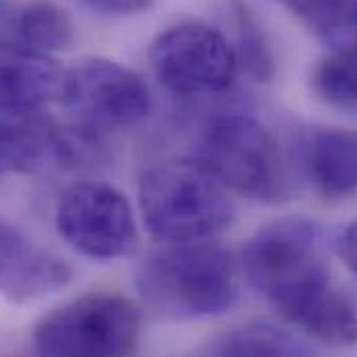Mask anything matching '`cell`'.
Here are the masks:
<instances>
[{"label": "cell", "mask_w": 357, "mask_h": 357, "mask_svg": "<svg viewBox=\"0 0 357 357\" xmlns=\"http://www.w3.org/2000/svg\"><path fill=\"white\" fill-rule=\"evenodd\" d=\"M241 266L250 284L293 326L318 343H357V305L331 276L320 227L287 216L256 231Z\"/></svg>", "instance_id": "cell-1"}, {"label": "cell", "mask_w": 357, "mask_h": 357, "mask_svg": "<svg viewBox=\"0 0 357 357\" xmlns=\"http://www.w3.org/2000/svg\"><path fill=\"white\" fill-rule=\"evenodd\" d=\"M303 181L326 199L357 195V131L339 127H310L295 146Z\"/></svg>", "instance_id": "cell-11"}, {"label": "cell", "mask_w": 357, "mask_h": 357, "mask_svg": "<svg viewBox=\"0 0 357 357\" xmlns=\"http://www.w3.org/2000/svg\"><path fill=\"white\" fill-rule=\"evenodd\" d=\"M73 278L71 266L54 252L31 241L21 229L0 222V293L29 303L59 293Z\"/></svg>", "instance_id": "cell-9"}, {"label": "cell", "mask_w": 357, "mask_h": 357, "mask_svg": "<svg viewBox=\"0 0 357 357\" xmlns=\"http://www.w3.org/2000/svg\"><path fill=\"white\" fill-rule=\"evenodd\" d=\"M316 96L337 108L357 110V46L335 48L312 71Z\"/></svg>", "instance_id": "cell-14"}, {"label": "cell", "mask_w": 357, "mask_h": 357, "mask_svg": "<svg viewBox=\"0 0 357 357\" xmlns=\"http://www.w3.org/2000/svg\"><path fill=\"white\" fill-rule=\"evenodd\" d=\"M237 42L233 46L239 71L254 82H270L274 77V54L264 27L248 10L245 4L235 2Z\"/></svg>", "instance_id": "cell-16"}, {"label": "cell", "mask_w": 357, "mask_h": 357, "mask_svg": "<svg viewBox=\"0 0 357 357\" xmlns=\"http://www.w3.org/2000/svg\"><path fill=\"white\" fill-rule=\"evenodd\" d=\"M135 287L144 305L165 320H202L229 312L239 297L235 258L220 243L167 245L142 260Z\"/></svg>", "instance_id": "cell-2"}, {"label": "cell", "mask_w": 357, "mask_h": 357, "mask_svg": "<svg viewBox=\"0 0 357 357\" xmlns=\"http://www.w3.org/2000/svg\"><path fill=\"white\" fill-rule=\"evenodd\" d=\"M156 79L177 96H216L233 86L239 65L231 42L202 23H181L162 31L150 46Z\"/></svg>", "instance_id": "cell-7"}, {"label": "cell", "mask_w": 357, "mask_h": 357, "mask_svg": "<svg viewBox=\"0 0 357 357\" xmlns=\"http://www.w3.org/2000/svg\"><path fill=\"white\" fill-rule=\"evenodd\" d=\"M93 10L106 13V15H116V17H129V15H139L148 10L156 0H84Z\"/></svg>", "instance_id": "cell-18"}, {"label": "cell", "mask_w": 357, "mask_h": 357, "mask_svg": "<svg viewBox=\"0 0 357 357\" xmlns=\"http://www.w3.org/2000/svg\"><path fill=\"white\" fill-rule=\"evenodd\" d=\"M139 210L148 233L165 243L210 241L235 218L229 191L195 160H169L139 178Z\"/></svg>", "instance_id": "cell-3"}, {"label": "cell", "mask_w": 357, "mask_h": 357, "mask_svg": "<svg viewBox=\"0 0 357 357\" xmlns=\"http://www.w3.org/2000/svg\"><path fill=\"white\" fill-rule=\"evenodd\" d=\"M63 137L29 116H0V178L38 167Z\"/></svg>", "instance_id": "cell-12"}, {"label": "cell", "mask_w": 357, "mask_h": 357, "mask_svg": "<svg viewBox=\"0 0 357 357\" xmlns=\"http://www.w3.org/2000/svg\"><path fill=\"white\" fill-rule=\"evenodd\" d=\"M61 102L89 142L135 129L152 112V93L146 79L108 59H86L71 67Z\"/></svg>", "instance_id": "cell-6"}, {"label": "cell", "mask_w": 357, "mask_h": 357, "mask_svg": "<svg viewBox=\"0 0 357 357\" xmlns=\"http://www.w3.org/2000/svg\"><path fill=\"white\" fill-rule=\"evenodd\" d=\"M227 191L258 204L289 197V167L272 131L256 116L231 112L202 131L195 158Z\"/></svg>", "instance_id": "cell-4"}, {"label": "cell", "mask_w": 357, "mask_h": 357, "mask_svg": "<svg viewBox=\"0 0 357 357\" xmlns=\"http://www.w3.org/2000/svg\"><path fill=\"white\" fill-rule=\"evenodd\" d=\"M67 71L48 54L0 42V114L31 116L61 102Z\"/></svg>", "instance_id": "cell-10"}, {"label": "cell", "mask_w": 357, "mask_h": 357, "mask_svg": "<svg viewBox=\"0 0 357 357\" xmlns=\"http://www.w3.org/2000/svg\"><path fill=\"white\" fill-rule=\"evenodd\" d=\"M214 357H310L287 333L250 324L227 333L214 347Z\"/></svg>", "instance_id": "cell-15"}, {"label": "cell", "mask_w": 357, "mask_h": 357, "mask_svg": "<svg viewBox=\"0 0 357 357\" xmlns=\"http://www.w3.org/2000/svg\"><path fill=\"white\" fill-rule=\"evenodd\" d=\"M13 31L19 44L48 56L67 50L75 38L73 21L52 2H31L23 6L13 19Z\"/></svg>", "instance_id": "cell-13"}, {"label": "cell", "mask_w": 357, "mask_h": 357, "mask_svg": "<svg viewBox=\"0 0 357 357\" xmlns=\"http://www.w3.org/2000/svg\"><path fill=\"white\" fill-rule=\"evenodd\" d=\"M337 256L343 260V264L357 274V218L341 229L335 241Z\"/></svg>", "instance_id": "cell-19"}, {"label": "cell", "mask_w": 357, "mask_h": 357, "mask_svg": "<svg viewBox=\"0 0 357 357\" xmlns=\"http://www.w3.org/2000/svg\"><path fill=\"white\" fill-rule=\"evenodd\" d=\"M61 237L89 260H119L137 243V225L129 199L112 185L82 181L71 185L56 206Z\"/></svg>", "instance_id": "cell-8"}, {"label": "cell", "mask_w": 357, "mask_h": 357, "mask_svg": "<svg viewBox=\"0 0 357 357\" xmlns=\"http://www.w3.org/2000/svg\"><path fill=\"white\" fill-rule=\"evenodd\" d=\"M278 2L322 40L335 42L343 38L347 0H278Z\"/></svg>", "instance_id": "cell-17"}, {"label": "cell", "mask_w": 357, "mask_h": 357, "mask_svg": "<svg viewBox=\"0 0 357 357\" xmlns=\"http://www.w3.org/2000/svg\"><path fill=\"white\" fill-rule=\"evenodd\" d=\"M142 320L119 293H88L44 316L31 335L33 357H129Z\"/></svg>", "instance_id": "cell-5"}]
</instances>
